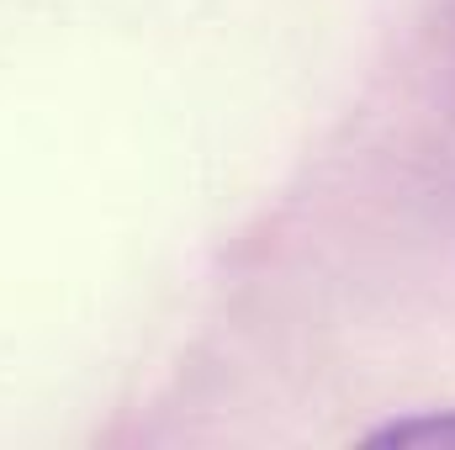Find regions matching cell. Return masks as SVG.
Instances as JSON below:
<instances>
[{
	"instance_id": "cell-1",
	"label": "cell",
	"mask_w": 455,
	"mask_h": 450,
	"mask_svg": "<svg viewBox=\"0 0 455 450\" xmlns=\"http://www.w3.org/2000/svg\"><path fill=\"white\" fill-rule=\"evenodd\" d=\"M376 446H455V414H429V419H403L387 424L381 435H371Z\"/></svg>"
}]
</instances>
